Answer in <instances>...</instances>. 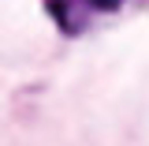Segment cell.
Segmentation results:
<instances>
[{
    "label": "cell",
    "instance_id": "6da1fadb",
    "mask_svg": "<svg viewBox=\"0 0 149 146\" xmlns=\"http://www.w3.org/2000/svg\"><path fill=\"white\" fill-rule=\"evenodd\" d=\"M90 8H97V11H112V8H119L123 0H86Z\"/></svg>",
    "mask_w": 149,
    "mask_h": 146
}]
</instances>
